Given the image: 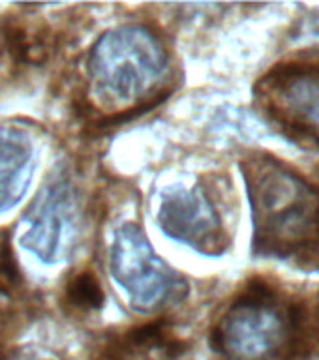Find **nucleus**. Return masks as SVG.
Listing matches in <instances>:
<instances>
[{
	"label": "nucleus",
	"mask_w": 319,
	"mask_h": 360,
	"mask_svg": "<svg viewBox=\"0 0 319 360\" xmlns=\"http://www.w3.org/2000/svg\"><path fill=\"white\" fill-rule=\"evenodd\" d=\"M32 171V145L27 135L13 128H0V212L21 199Z\"/></svg>",
	"instance_id": "nucleus-8"
},
{
	"label": "nucleus",
	"mask_w": 319,
	"mask_h": 360,
	"mask_svg": "<svg viewBox=\"0 0 319 360\" xmlns=\"http://www.w3.org/2000/svg\"><path fill=\"white\" fill-rule=\"evenodd\" d=\"M2 295H8V292H6L4 289H2V287H0V297H2Z\"/></svg>",
	"instance_id": "nucleus-13"
},
{
	"label": "nucleus",
	"mask_w": 319,
	"mask_h": 360,
	"mask_svg": "<svg viewBox=\"0 0 319 360\" xmlns=\"http://www.w3.org/2000/svg\"><path fill=\"white\" fill-rule=\"evenodd\" d=\"M101 360H124V356L118 353V349L115 345H109L106 349V354H104V359Z\"/></svg>",
	"instance_id": "nucleus-12"
},
{
	"label": "nucleus",
	"mask_w": 319,
	"mask_h": 360,
	"mask_svg": "<svg viewBox=\"0 0 319 360\" xmlns=\"http://www.w3.org/2000/svg\"><path fill=\"white\" fill-rule=\"evenodd\" d=\"M17 280H19V272L10 242L2 240L0 242V287L8 292L11 287L17 285Z\"/></svg>",
	"instance_id": "nucleus-11"
},
{
	"label": "nucleus",
	"mask_w": 319,
	"mask_h": 360,
	"mask_svg": "<svg viewBox=\"0 0 319 360\" xmlns=\"http://www.w3.org/2000/svg\"><path fill=\"white\" fill-rule=\"evenodd\" d=\"M256 100L282 134L319 148V58L275 66L256 86Z\"/></svg>",
	"instance_id": "nucleus-4"
},
{
	"label": "nucleus",
	"mask_w": 319,
	"mask_h": 360,
	"mask_svg": "<svg viewBox=\"0 0 319 360\" xmlns=\"http://www.w3.org/2000/svg\"><path fill=\"white\" fill-rule=\"evenodd\" d=\"M64 300L75 311H96L104 304V291L100 281L89 270L79 272L66 283Z\"/></svg>",
	"instance_id": "nucleus-10"
},
{
	"label": "nucleus",
	"mask_w": 319,
	"mask_h": 360,
	"mask_svg": "<svg viewBox=\"0 0 319 360\" xmlns=\"http://www.w3.org/2000/svg\"><path fill=\"white\" fill-rule=\"evenodd\" d=\"M265 285H250L225 309L211 332V345L224 360H278L301 332V315Z\"/></svg>",
	"instance_id": "nucleus-2"
},
{
	"label": "nucleus",
	"mask_w": 319,
	"mask_h": 360,
	"mask_svg": "<svg viewBox=\"0 0 319 360\" xmlns=\"http://www.w3.org/2000/svg\"><path fill=\"white\" fill-rule=\"evenodd\" d=\"M77 195L66 179H53L39 191L23 218L21 244L45 263L72 252L77 238Z\"/></svg>",
	"instance_id": "nucleus-6"
},
{
	"label": "nucleus",
	"mask_w": 319,
	"mask_h": 360,
	"mask_svg": "<svg viewBox=\"0 0 319 360\" xmlns=\"http://www.w3.org/2000/svg\"><path fill=\"white\" fill-rule=\"evenodd\" d=\"M111 270L115 280L128 292L132 306L141 311L162 308L184 289L180 276L158 257L143 231L132 224L120 227L115 235Z\"/></svg>",
	"instance_id": "nucleus-5"
},
{
	"label": "nucleus",
	"mask_w": 319,
	"mask_h": 360,
	"mask_svg": "<svg viewBox=\"0 0 319 360\" xmlns=\"http://www.w3.org/2000/svg\"><path fill=\"white\" fill-rule=\"evenodd\" d=\"M89 70L101 94L115 100H139L162 81L168 53L146 28H115L94 44Z\"/></svg>",
	"instance_id": "nucleus-3"
},
{
	"label": "nucleus",
	"mask_w": 319,
	"mask_h": 360,
	"mask_svg": "<svg viewBox=\"0 0 319 360\" xmlns=\"http://www.w3.org/2000/svg\"><path fill=\"white\" fill-rule=\"evenodd\" d=\"M0 41L15 62L39 64L49 56V36L45 30H32L13 19H6L0 28Z\"/></svg>",
	"instance_id": "nucleus-9"
},
{
	"label": "nucleus",
	"mask_w": 319,
	"mask_h": 360,
	"mask_svg": "<svg viewBox=\"0 0 319 360\" xmlns=\"http://www.w3.org/2000/svg\"><path fill=\"white\" fill-rule=\"evenodd\" d=\"M158 221L163 233L197 252L216 255L227 246L222 218L201 186L169 190L162 199Z\"/></svg>",
	"instance_id": "nucleus-7"
},
{
	"label": "nucleus",
	"mask_w": 319,
	"mask_h": 360,
	"mask_svg": "<svg viewBox=\"0 0 319 360\" xmlns=\"http://www.w3.org/2000/svg\"><path fill=\"white\" fill-rule=\"evenodd\" d=\"M254 216V250L265 257L319 250V190L267 154L242 163Z\"/></svg>",
	"instance_id": "nucleus-1"
}]
</instances>
